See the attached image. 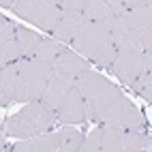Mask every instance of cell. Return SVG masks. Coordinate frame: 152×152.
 <instances>
[{"label": "cell", "mask_w": 152, "mask_h": 152, "mask_svg": "<svg viewBox=\"0 0 152 152\" xmlns=\"http://www.w3.org/2000/svg\"><path fill=\"white\" fill-rule=\"evenodd\" d=\"M101 120H103L105 126H118L122 131H144V126H146L144 114L122 94L105 109Z\"/></svg>", "instance_id": "8992f818"}, {"label": "cell", "mask_w": 152, "mask_h": 152, "mask_svg": "<svg viewBox=\"0 0 152 152\" xmlns=\"http://www.w3.org/2000/svg\"><path fill=\"white\" fill-rule=\"evenodd\" d=\"M22 47H19L17 39H9V41L0 43V69L7 66V64H13L17 62V60H22Z\"/></svg>", "instance_id": "ffe728a7"}, {"label": "cell", "mask_w": 152, "mask_h": 152, "mask_svg": "<svg viewBox=\"0 0 152 152\" xmlns=\"http://www.w3.org/2000/svg\"><path fill=\"white\" fill-rule=\"evenodd\" d=\"M56 137H58V150L60 152H73L79 146L82 133L75 129H62L60 133H56Z\"/></svg>", "instance_id": "44dd1931"}, {"label": "cell", "mask_w": 152, "mask_h": 152, "mask_svg": "<svg viewBox=\"0 0 152 152\" xmlns=\"http://www.w3.org/2000/svg\"><path fill=\"white\" fill-rule=\"evenodd\" d=\"M15 30H17V26L11 22V19H2V22H0V43L13 39L15 37Z\"/></svg>", "instance_id": "cb8c5ba5"}, {"label": "cell", "mask_w": 152, "mask_h": 152, "mask_svg": "<svg viewBox=\"0 0 152 152\" xmlns=\"http://www.w3.org/2000/svg\"><path fill=\"white\" fill-rule=\"evenodd\" d=\"M56 124V111L49 109L41 101H30L26 103L15 116H11L4 124L7 135L11 137H34L52 131Z\"/></svg>", "instance_id": "3957f363"}, {"label": "cell", "mask_w": 152, "mask_h": 152, "mask_svg": "<svg viewBox=\"0 0 152 152\" xmlns=\"http://www.w3.org/2000/svg\"><path fill=\"white\" fill-rule=\"evenodd\" d=\"M11 11L17 17L28 19L30 24H34L41 30H47V32H52L62 15V9L54 0H15Z\"/></svg>", "instance_id": "5b68a950"}, {"label": "cell", "mask_w": 152, "mask_h": 152, "mask_svg": "<svg viewBox=\"0 0 152 152\" xmlns=\"http://www.w3.org/2000/svg\"><path fill=\"white\" fill-rule=\"evenodd\" d=\"M88 69H90V64L86 62V58L77 56L75 52H69V49L60 52L52 62V73L69 75V77H79L82 73H86Z\"/></svg>", "instance_id": "4fadbf2b"}, {"label": "cell", "mask_w": 152, "mask_h": 152, "mask_svg": "<svg viewBox=\"0 0 152 152\" xmlns=\"http://www.w3.org/2000/svg\"><path fill=\"white\" fill-rule=\"evenodd\" d=\"M15 4V0H0V7H4V9H11Z\"/></svg>", "instance_id": "83f0119b"}, {"label": "cell", "mask_w": 152, "mask_h": 152, "mask_svg": "<svg viewBox=\"0 0 152 152\" xmlns=\"http://www.w3.org/2000/svg\"><path fill=\"white\" fill-rule=\"evenodd\" d=\"M101 133H103V129H94L90 135L82 137L77 150L79 152H101Z\"/></svg>", "instance_id": "603a6c76"}, {"label": "cell", "mask_w": 152, "mask_h": 152, "mask_svg": "<svg viewBox=\"0 0 152 152\" xmlns=\"http://www.w3.org/2000/svg\"><path fill=\"white\" fill-rule=\"evenodd\" d=\"M124 9H137V7H150L152 0H122Z\"/></svg>", "instance_id": "4316f807"}, {"label": "cell", "mask_w": 152, "mask_h": 152, "mask_svg": "<svg viewBox=\"0 0 152 152\" xmlns=\"http://www.w3.org/2000/svg\"><path fill=\"white\" fill-rule=\"evenodd\" d=\"M49 77H52V66H49V64L39 62L37 58H22V60H17V92H15V103L39 101Z\"/></svg>", "instance_id": "277c9868"}, {"label": "cell", "mask_w": 152, "mask_h": 152, "mask_svg": "<svg viewBox=\"0 0 152 152\" xmlns=\"http://www.w3.org/2000/svg\"><path fill=\"white\" fill-rule=\"evenodd\" d=\"M71 45L75 47V52H79L84 58L92 60L94 64L109 69V64L116 58V47L111 43V34H109V26L103 22H86L75 39L71 41Z\"/></svg>", "instance_id": "6da1fadb"}, {"label": "cell", "mask_w": 152, "mask_h": 152, "mask_svg": "<svg viewBox=\"0 0 152 152\" xmlns=\"http://www.w3.org/2000/svg\"><path fill=\"white\" fill-rule=\"evenodd\" d=\"M124 17H126L129 26L133 28L141 49H144V52H150V43H152V11H150V7L126 9Z\"/></svg>", "instance_id": "9c48e42d"}, {"label": "cell", "mask_w": 152, "mask_h": 152, "mask_svg": "<svg viewBox=\"0 0 152 152\" xmlns=\"http://www.w3.org/2000/svg\"><path fill=\"white\" fill-rule=\"evenodd\" d=\"M131 88H133L139 96H144L148 103H152V75H150V71H144V73L131 84Z\"/></svg>", "instance_id": "7402d4cb"}, {"label": "cell", "mask_w": 152, "mask_h": 152, "mask_svg": "<svg viewBox=\"0 0 152 152\" xmlns=\"http://www.w3.org/2000/svg\"><path fill=\"white\" fill-rule=\"evenodd\" d=\"M2 19H4V17H2V15H0V22H2Z\"/></svg>", "instance_id": "f546056e"}, {"label": "cell", "mask_w": 152, "mask_h": 152, "mask_svg": "<svg viewBox=\"0 0 152 152\" xmlns=\"http://www.w3.org/2000/svg\"><path fill=\"white\" fill-rule=\"evenodd\" d=\"M86 22H88V19H86L84 11H62L58 24L52 30V34L60 43H71L75 39V34L79 32V28H82Z\"/></svg>", "instance_id": "7c38bea8"}, {"label": "cell", "mask_w": 152, "mask_h": 152, "mask_svg": "<svg viewBox=\"0 0 152 152\" xmlns=\"http://www.w3.org/2000/svg\"><path fill=\"white\" fill-rule=\"evenodd\" d=\"M107 26H109L111 43H114L116 52H141V45H139L137 37L133 32V28L129 26L124 13L122 15H116Z\"/></svg>", "instance_id": "30bf717a"}, {"label": "cell", "mask_w": 152, "mask_h": 152, "mask_svg": "<svg viewBox=\"0 0 152 152\" xmlns=\"http://www.w3.org/2000/svg\"><path fill=\"white\" fill-rule=\"evenodd\" d=\"M105 2L109 4V9H111V11H114V15H122V13L126 11L122 0H105Z\"/></svg>", "instance_id": "484cf974"}, {"label": "cell", "mask_w": 152, "mask_h": 152, "mask_svg": "<svg viewBox=\"0 0 152 152\" xmlns=\"http://www.w3.org/2000/svg\"><path fill=\"white\" fill-rule=\"evenodd\" d=\"M124 131L118 126H105L101 133V150L103 152H122Z\"/></svg>", "instance_id": "ac0fdd59"}, {"label": "cell", "mask_w": 152, "mask_h": 152, "mask_svg": "<svg viewBox=\"0 0 152 152\" xmlns=\"http://www.w3.org/2000/svg\"><path fill=\"white\" fill-rule=\"evenodd\" d=\"M64 49H66V47H64V43L47 39V41H41V43H39V47H37V52H34V56H32V58H37L39 62H45V64L52 66L54 58H56L60 52H64Z\"/></svg>", "instance_id": "d6986e66"}, {"label": "cell", "mask_w": 152, "mask_h": 152, "mask_svg": "<svg viewBox=\"0 0 152 152\" xmlns=\"http://www.w3.org/2000/svg\"><path fill=\"white\" fill-rule=\"evenodd\" d=\"M84 15L88 22H103V24H109L116 17L105 0H88L84 7Z\"/></svg>", "instance_id": "2e32d148"}, {"label": "cell", "mask_w": 152, "mask_h": 152, "mask_svg": "<svg viewBox=\"0 0 152 152\" xmlns=\"http://www.w3.org/2000/svg\"><path fill=\"white\" fill-rule=\"evenodd\" d=\"M75 86V77H69V75H58V73H52V77L47 79V84L43 88V94H41V103H45L49 109H56L60 105L69 90Z\"/></svg>", "instance_id": "8fae6325"}, {"label": "cell", "mask_w": 152, "mask_h": 152, "mask_svg": "<svg viewBox=\"0 0 152 152\" xmlns=\"http://www.w3.org/2000/svg\"><path fill=\"white\" fill-rule=\"evenodd\" d=\"M17 92V62L0 69V105L15 103Z\"/></svg>", "instance_id": "9a60e30c"}, {"label": "cell", "mask_w": 152, "mask_h": 152, "mask_svg": "<svg viewBox=\"0 0 152 152\" xmlns=\"http://www.w3.org/2000/svg\"><path fill=\"white\" fill-rule=\"evenodd\" d=\"M15 39H17L19 47H22V56H24V58H32L34 52H37V47H39V43L43 41V39L39 37V34H34L32 30H26V28H22V26H17Z\"/></svg>", "instance_id": "e0dca14e"}, {"label": "cell", "mask_w": 152, "mask_h": 152, "mask_svg": "<svg viewBox=\"0 0 152 152\" xmlns=\"http://www.w3.org/2000/svg\"><path fill=\"white\" fill-rule=\"evenodd\" d=\"M75 86L79 88L82 99L86 103V118L92 122H99L101 116L105 114V109L120 96V90L114 84L90 69L79 77H75Z\"/></svg>", "instance_id": "7a4b0ae2"}, {"label": "cell", "mask_w": 152, "mask_h": 152, "mask_svg": "<svg viewBox=\"0 0 152 152\" xmlns=\"http://www.w3.org/2000/svg\"><path fill=\"white\" fill-rule=\"evenodd\" d=\"M150 69H152V54L144 52V49L141 52H118L114 62L109 64L111 75H116L126 86H131L144 71Z\"/></svg>", "instance_id": "52a82bcc"}, {"label": "cell", "mask_w": 152, "mask_h": 152, "mask_svg": "<svg viewBox=\"0 0 152 152\" xmlns=\"http://www.w3.org/2000/svg\"><path fill=\"white\" fill-rule=\"evenodd\" d=\"M56 111V124H82L86 122V103L82 99L79 88L73 86L69 94L60 101V105L54 109Z\"/></svg>", "instance_id": "ba28073f"}, {"label": "cell", "mask_w": 152, "mask_h": 152, "mask_svg": "<svg viewBox=\"0 0 152 152\" xmlns=\"http://www.w3.org/2000/svg\"><path fill=\"white\" fill-rule=\"evenodd\" d=\"M15 152H54L58 150V137L56 133H41L34 137H26L24 141L13 146Z\"/></svg>", "instance_id": "5bb4252c"}, {"label": "cell", "mask_w": 152, "mask_h": 152, "mask_svg": "<svg viewBox=\"0 0 152 152\" xmlns=\"http://www.w3.org/2000/svg\"><path fill=\"white\" fill-rule=\"evenodd\" d=\"M62 11H84L88 0H54Z\"/></svg>", "instance_id": "d4e9b609"}, {"label": "cell", "mask_w": 152, "mask_h": 152, "mask_svg": "<svg viewBox=\"0 0 152 152\" xmlns=\"http://www.w3.org/2000/svg\"><path fill=\"white\" fill-rule=\"evenodd\" d=\"M4 148V135H2V129H0V150Z\"/></svg>", "instance_id": "f1b7e54d"}]
</instances>
